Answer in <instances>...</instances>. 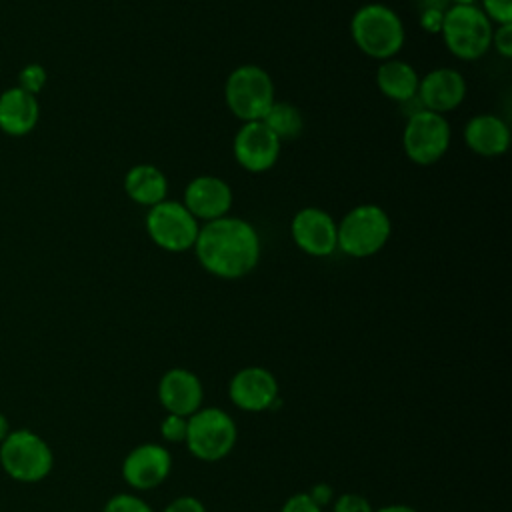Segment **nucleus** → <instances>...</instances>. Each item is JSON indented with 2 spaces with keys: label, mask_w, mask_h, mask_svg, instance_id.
<instances>
[{
  "label": "nucleus",
  "mask_w": 512,
  "mask_h": 512,
  "mask_svg": "<svg viewBox=\"0 0 512 512\" xmlns=\"http://www.w3.org/2000/svg\"><path fill=\"white\" fill-rule=\"evenodd\" d=\"M192 250L208 274L222 280H238L258 266L260 236L248 220L222 216L200 226Z\"/></svg>",
  "instance_id": "f257e3e1"
},
{
  "label": "nucleus",
  "mask_w": 512,
  "mask_h": 512,
  "mask_svg": "<svg viewBox=\"0 0 512 512\" xmlns=\"http://www.w3.org/2000/svg\"><path fill=\"white\" fill-rule=\"evenodd\" d=\"M350 36L362 54L382 62L394 58L402 50L406 30L394 8L380 2H368L352 14Z\"/></svg>",
  "instance_id": "f03ea898"
},
{
  "label": "nucleus",
  "mask_w": 512,
  "mask_h": 512,
  "mask_svg": "<svg viewBox=\"0 0 512 512\" xmlns=\"http://www.w3.org/2000/svg\"><path fill=\"white\" fill-rule=\"evenodd\" d=\"M392 234L388 212L378 204H358L336 224L338 250L352 258L378 254Z\"/></svg>",
  "instance_id": "7ed1b4c3"
},
{
  "label": "nucleus",
  "mask_w": 512,
  "mask_h": 512,
  "mask_svg": "<svg viewBox=\"0 0 512 512\" xmlns=\"http://www.w3.org/2000/svg\"><path fill=\"white\" fill-rule=\"evenodd\" d=\"M494 24L476 4H450L444 12L440 36L448 52L460 60H478L492 46Z\"/></svg>",
  "instance_id": "20e7f679"
},
{
  "label": "nucleus",
  "mask_w": 512,
  "mask_h": 512,
  "mask_svg": "<svg viewBox=\"0 0 512 512\" xmlns=\"http://www.w3.org/2000/svg\"><path fill=\"white\" fill-rule=\"evenodd\" d=\"M0 466L16 482L36 484L54 468L50 444L30 428L10 430L0 442Z\"/></svg>",
  "instance_id": "39448f33"
},
{
  "label": "nucleus",
  "mask_w": 512,
  "mask_h": 512,
  "mask_svg": "<svg viewBox=\"0 0 512 512\" xmlns=\"http://www.w3.org/2000/svg\"><path fill=\"white\" fill-rule=\"evenodd\" d=\"M236 440V422L222 408H198L192 416H188L184 444L194 458L204 462H218L232 452Z\"/></svg>",
  "instance_id": "423d86ee"
},
{
  "label": "nucleus",
  "mask_w": 512,
  "mask_h": 512,
  "mask_svg": "<svg viewBox=\"0 0 512 512\" xmlns=\"http://www.w3.org/2000/svg\"><path fill=\"white\" fill-rule=\"evenodd\" d=\"M224 100L228 110L238 120H260L276 100L272 76L262 66L242 64L228 74L224 84Z\"/></svg>",
  "instance_id": "0eeeda50"
},
{
  "label": "nucleus",
  "mask_w": 512,
  "mask_h": 512,
  "mask_svg": "<svg viewBox=\"0 0 512 512\" xmlns=\"http://www.w3.org/2000/svg\"><path fill=\"white\" fill-rule=\"evenodd\" d=\"M144 226L150 240L158 248L174 254L192 250L200 230L198 220L182 202L176 200H162L160 204L148 208Z\"/></svg>",
  "instance_id": "6e6552de"
},
{
  "label": "nucleus",
  "mask_w": 512,
  "mask_h": 512,
  "mask_svg": "<svg viewBox=\"0 0 512 512\" xmlns=\"http://www.w3.org/2000/svg\"><path fill=\"white\" fill-rule=\"evenodd\" d=\"M450 136V124L442 114L418 108L406 120L402 148L414 164L430 166L448 152Z\"/></svg>",
  "instance_id": "1a4fd4ad"
},
{
  "label": "nucleus",
  "mask_w": 512,
  "mask_h": 512,
  "mask_svg": "<svg viewBox=\"0 0 512 512\" xmlns=\"http://www.w3.org/2000/svg\"><path fill=\"white\" fill-rule=\"evenodd\" d=\"M282 142L260 122H242L232 140L234 160L252 174L268 172L280 156Z\"/></svg>",
  "instance_id": "9d476101"
},
{
  "label": "nucleus",
  "mask_w": 512,
  "mask_h": 512,
  "mask_svg": "<svg viewBox=\"0 0 512 512\" xmlns=\"http://www.w3.org/2000/svg\"><path fill=\"white\" fill-rule=\"evenodd\" d=\"M228 396L244 412L274 410L280 402L278 380L264 366H246L230 378Z\"/></svg>",
  "instance_id": "9b49d317"
},
{
  "label": "nucleus",
  "mask_w": 512,
  "mask_h": 512,
  "mask_svg": "<svg viewBox=\"0 0 512 512\" xmlns=\"http://www.w3.org/2000/svg\"><path fill=\"white\" fill-rule=\"evenodd\" d=\"M294 244L308 256L324 258L338 250L336 220L318 206L300 208L290 222Z\"/></svg>",
  "instance_id": "f8f14e48"
},
{
  "label": "nucleus",
  "mask_w": 512,
  "mask_h": 512,
  "mask_svg": "<svg viewBox=\"0 0 512 512\" xmlns=\"http://www.w3.org/2000/svg\"><path fill=\"white\" fill-rule=\"evenodd\" d=\"M172 470L170 452L156 442L134 446L122 460V478L134 490H152L160 486Z\"/></svg>",
  "instance_id": "ddd939ff"
},
{
  "label": "nucleus",
  "mask_w": 512,
  "mask_h": 512,
  "mask_svg": "<svg viewBox=\"0 0 512 512\" xmlns=\"http://www.w3.org/2000/svg\"><path fill=\"white\" fill-rule=\"evenodd\" d=\"M232 188L226 180L212 174L192 178L182 194V204L200 222H212L228 216L232 208Z\"/></svg>",
  "instance_id": "4468645a"
},
{
  "label": "nucleus",
  "mask_w": 512,
  "mask_h": 512,
  "mask_svg": "<svg viewBox=\"0 0 512 512\" xmlns=\"http://www.w3.org/2000/svg\"><path fill=\"white\" fill-rule=\"evenodd\" d=\"M464 98H466V80L454 68L440 66L426 72L420 78L416 100L424 110L444 116L446 112L456 110L464 102Z\"/></svg>",
  "instance_id": "2eb2a0df"
},
{
  "label": "nucleus",
  "mask_w": 512,
  "mask_h": 512,
  "mask_svg": "<svg viewBox=\"0 0 512 512\" xmlns=\"http://www.w3.org/2000/svg\"><path fill=\"white\" fill-rule=\"evenodd\" d=\"M204 388L200 378L186 368H170L160 376L158 382V402L166 414L192 416L202 408Z\"/></svg>",
  "instance_id": "dca6fc26"
},
{
  "label": "nucleus",
  "mask_w": 512,
  "mask_h": 512,
  "mask_svg": "<svg viewBox=\"0 0 512 512\" xmlns=\"http://www.w3.org/2000/svg\"><path fill=\"white\" fill-rule=\"evenodd\" d=\"M40 120L38 98L20 86L0 94V130L8 136H26Z\"/></svg>",
  "instance_id": "f3484780"
},
{
  "label": "nucleus",
  "mask_w": 512,
  "mask_h": 512,
  "mask_svg": "<svg viewBox=\"0 0 512 512\" xmlns=\"http://www.w3.org/2000/svg\"><path fill=\"white\" fill-rule=\"evenodd\" d=\"M464 142L474 154L496 158L510 146V128L496 114H476L464 126Z\"/></svg>",
  "instance_id": "a211bd4d"
},
{
  "label": "nucleus",
  "mask_w": 512,
  "mask_h": 512,
  "mask_svg": "<svg viewBox=\"0 0 512 512\" xmlns=\"http://www.w3.org/2000/svg\"><path fill=\"white\" fill-rule=\"evenodd\" d=\"M418 84H420L418 72L414 70L412 64L404 60H398V58L382 60L376 70V86L380 94H384L388 100H394L398 104H406L414 100L418 94Z\"/></svg>",
  "instance_id": "6ab92c4d"
},
{
  "label": "nucleus",
  "mask_w": 512,
  "mask_h": 512,
  "mask_svg": "<svg viewBox=\"0 0 512 512\" xmlns=\"http://www.w3.org/2000/svg\"><path fill=\"white\" fill-rule=\"evenodd\" d=\"M124 192L134 204L152 208L166 200L168 180L154 164H136L124 176Z\"/></svg>",
  "instance_id": "aec40b11"
},
{
  "label": "nucleus",
  "mask_w": 512,
  "mask_h": 512,
  "mask_svg": "<svg viewBox=\"0 0 512 512\" xmlns=\"http://www.w3.org/2000/svg\"><path fill=\"white\" fill-rule=\"evenodd\" d=\"M260 122L280 142L298 138L304 128V118H302L300 110L290 102H278V100L272 102V106L266 110V114L260 118Z\"/></svg>",
  "instance_id": "412c9836"
},
{
  "label": "nucleus",
  "mask_w": 512,
  "mask_h": 512,
  "mask_svg": "<svg viewBox=\"0 0 512 512\" xmlns=\"http://www.w3.org/2000/svg\"><path fill=\"white\" fill-rule=\"evenodd\" d=\"M46 80H48V74H46V68L42 64H36V62H30L26 64L20 72H18V84L22 90L38 96V92H42V88L46 86Z\"/></svg>",
  "instance_id": "4be33fe9"
},
{
  "label": "nucleus",
  "mask_w": 512,
  "mask_h": 512,
  "mask_svg": "<svg viewBox=\"0 0 512 512\" xmlns=\"http://www.w3.org/2000/svg\"><path fill=\"white\" fill-rule=\"evenodd\" d=\"M102 512H154L148 502H144L140 496L120 492L114 494L102 508Z\"/></svg>",
  "instance_id": "5701e85b"
},
{
  "label": "nucleus",
  "mask_w": 512,
  "mask_h": 512,
  "mask_svg": "<svg viewBox=\"0 0 512 512\" xmlns=\"http://www.w3.org/2000/svg\"><path fill=\"white\" fill-rule=\"evenodd\" d=\"M186 426H188V418L176 416V414H166L160 422V434L166 442L178 444V442H184V438H186Z\"/></svg>",
  "instance_id": "b1692460"
},
{
  "label": "nucleus",
  "mask_w": 512,
  "mask_h": 512,
  "mask_svg": "<svg viewBox=\"0 0 512 512\" xmlns=\"http://www.w3.org/2000/svg\"><path fill=\"white\" fill-rule=\"evenodd\" d=\"M332 512H374L368 498L356 492H344L332 502Z\"/></svg>",
  "instance_id": "393cba45"
},
{
  "label": "nucleus",
  "mask_w": 512,
  "mask_h": 512,
  "mask_svg": "<svg viewBox=\"0 0 512 512\" xmlns=\"http://www.w3.org/2000/svg\"><path fill=\"white\" fill-rule=\"evenodd\" d=\"M480 10L492 24L512 22V0H480Z\"/></svg>",
  "instance_id": "a878e982"
},
{
  "label": "nucleus",
  "mask_w": 512,
  "mask_h": 512,
  "mask_svg": "<svg viewBox=\"0 0 512 512\" xmlns=\"http://www.w3.org/2000/svg\"><path fill=\"white\" fill-rule=\"evenodd\" d=\"M490 46H494V50L502 58L512 56V22L496 24V28L492 30V44Z\"/></svg>",
  "instance_id": "bb28decb"
},
{
  "label": "nucleus",
  "mask_w": 512,
  "mask_h": 512,
  "mask_svg": "<svg viewBox=\"0 0 512 512\" xmlns=\"http://www.w3.org/2000/svg\"><path fill=\"white\" fill-rule=\"evenodd\" d=\"M280 512H322V508L308 496V492L292 494Z\"/></svg>",
  "instance_id": "cd10ccee"
},
{
  "label": "nucleus",
  "mask_w": 512,
  "mask_h": 512,
  "mask_svg": "<svg viewBox=\"0 0 512 512\" xmlns=\"http://www.w3.org/2000/svg\"><path fill=\"white\" fill-rule=\"evenodd\" d=\"M444 12L446 10H440V8H422V10H418L420 28L430 32V34H440Z\"/></svg>",
  "instance_id": "c85d7f7f"
},
{
  "label": "nucleus",
  "mask_w": 512,
  "mask_h": 512,
  "mask_svg": "<svg viewBox=\"0 0 512 512\" xmlns=\"http://www.w3.org/2000/svg\"><path fill=\"white\" fill-rule=\"evenodd\" d=\"M162 512H206V506L196 496L182 494V496L174 498L172 502H168Z\"/></svg>",
  "instance_id": "c756f323"
},
{
  "label": "nucleus",
  "mask_w": 512,
  "mask_h": 512,
  "mask_svg": "<svg viewBox=\"0 0 512 512\" xmlns=\"http://www.w3.org/2000/svg\"><path fill=\"white\" fill-rule=\"evenodd\" d=\"M308 496L322 508V506H326V504H330L332 500H334V492H332V488L328 486V484H324V482H320V484H314L310 490H308Z\"/></svg>",
  "instance_id": "7c9ffc66"
},
{
  "label": "nucleus",
  "mask_w": 512,
  "mask_h": 512,
  "mask_svg": "<svg viewBox=\"0 0 512 512\" xmlns=\"http://www.w3.org/2000/svg\"><path fill=\"white\" fill-rule=\"evenodd\" d=\"M374 512H418V510L408 506V504H388V506H382V508H378Z\"/></svg>",
  "instance_id": "2f4dec72"
},
{
  "label": "nucleus",
  "mask_w": 512,
  "mask_h": 512,
  "mask_svg": "<svg viewBox=\"0 0 512 512\" xmlns=\"http://www.w3.org/2000/svg\"><path fill=\"white\" fill-rule=\"evenodd\" d=\"M8 432H10V424H8V418L0 412V442L8 436Z\"/></svg>",
  "instance_id": "473e14b6"
},
{
  "label": "nucleus",
  "mask_w": 512,
  "mask_h": 512,
  "mask_svg": "<svg viewBox=\"0 0 512 512\" xmlns=\"http://www.w3.org/2000/svg\"><path fill=\"white\" fill-rule=\"evenodd\" d=\"M450 4H476L478 0H448Z\"/></svg>",
  "instance_id": "72a5a7b5"
}]
</instances>
